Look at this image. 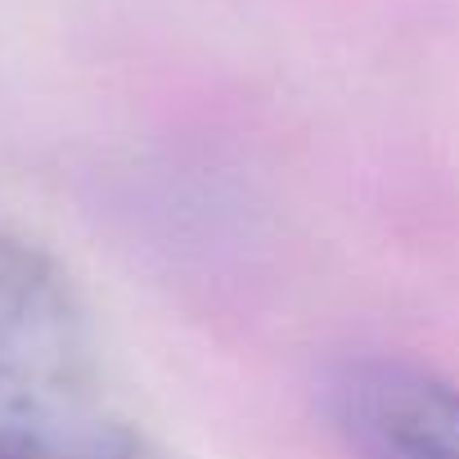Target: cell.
<instances>
[{
    "instance_id": "1",
    "label": "cell",
    "mask_w": 459,
    "mask_h": 459,
    "mask_svg": "<svg viewBox=\"0 0 459 459\" xmlns=\"http://www.w3.org/2000/svg\"><path fill=\"white\" fill-rule=\"evenodd\" d=\"M0 459H144L68 275L0 235Z\"/></svg>"
},
{
    "instance_id": "2",
    "label": "cell",
    "mask_w": 459,
    "mask_h": 459,
    "mask_svg": "<svg viewBox=\"0 0 459 459\" xmlns=\"http://www.w3.org/2000/svg\"><path fill=\"white\" fill-rule=\"evenodd\" d=\"M325 414L351 459H459V387L410 360H342Z\"/></svg>"
}]
</instances>
